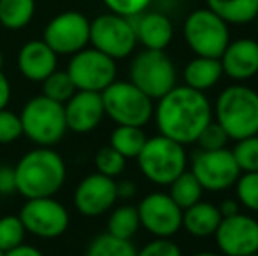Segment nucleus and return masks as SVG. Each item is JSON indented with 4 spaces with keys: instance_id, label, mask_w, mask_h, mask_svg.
<instances>
[{
    "instance_id": "obj_1",
    "label": "nucleus",
    "mask_w": 258,
    "mask_h": 256,
    "mask_svg": "<svg viewBox=\"0 0 258 256\" xmlns=\"http://www.w3.org/2000/svg\"><path fill=\"white\" fill-rule=\"evenodd\" d=\"M153 116L162 135L186 146L195 142L202 130L213 121V106L206 93L186 84H176L158 99Z\"/></svg>"
},
{
    "instance_id": "obj_2",
    "label": "nucleus",
    "mask_w": 258,
    "mask_h": 256,
    "mask_svg": "<svg viewBox=\"0 0 258 256\" xmlns=\"http://www.w3.org/2000/svg\"><path fill=\"white\" fill-rule=\"evenodd\" d=\"M16 172V192L25 198L54 197L67 179V165L58 151L39 146L21 156Z\"/></svg>"
},
{
    "instance_id": "obj_3",
    "label": "nucleus",
    "mask_w": 258,
    "mask_h": 256,
    "mask_svg": "<svg viewBox=\"0 0 258 256\" xmlns=\"http://www.w3.org/2000/svg\"><path fill=\"white\" fill-rule=\"evenodd\" d=\"M216 123L230 140L258 133V92L244 84H232L218 95L213 109Z\"/></svg>"
},
{
    "instance_id": "obj_4",
    "label": "nucleus",
    "mask_w": 258,
    "mask_h": 256,
    "mask_svg": "<svg viewBox=\"0 0 258 256\" xmlns=\"http://www.w3.org/2000/svg\"><path fill=\"white\" fill-rule=\"evenodd\" d=\"M136 160L148 181L158 186H169L186 170L188 156L183 144L160 133L146 140Z\"/></svg>"
},
{
    "instance_id": "obj_5",
    "label": "nucleus",
    "mask_w": 258,
    "mask_h": 256,
    "mask_svg": "<svg viewBox=\"0 0 258 256\" xmlns=\"http://www.w3.org/2000/svg\"><path fill=\"white\" fill-rule=\"evenodd\" d=\"M23 135L37 146H54L67 133L63 104L44 95L30 99L20 113Z\"/></svg>"
},
{
    "instance_id": "obj_6",
    "label": "nucleus",
    "mask_w": 258,
    "mask_h": 256,
    "mask_svg": "<svg viewBox=\"0 0 258 256\" xmlns=\"http://www.w3.org/2000/svg\"><path fill=\"white\" fill-rule=\"evenodd\" d=\"M100 97L105 116L116 125L144 127L153 118V100L130 81H112Z\"/></svg>"
},
{
    "instance_id": "obj_7",
    "label": "nucleus",
    "mask_w": 258,
    "mask_h": 256,
    "mask_svg": "<svg viewBox=\"0 0 258 256\" xmlns=\"http://www.w3.org/2000/svg\"><path fill=\"white\" fill-rule=\"evenodd\" d=\"M183 35L195 55L207 58H220L230 42L228 23L207 7L188 14L183 25Z\"/></svg>"
},
{
    "instance_id": "obj_8",
    "label": "nucleus",
    "mask_w": 258,
    "mask_h": 256,
    "mask_svg": "<svg viewBox=\"0 0 258 256\" xmlns=\"http://www.w3.org/2000/svg\"><path fill=\"white\" fill-rule=\"evenodd\" d=\"M176 67L165 51L144 49L130 63V82L151 100L162 99L176 86Z\"/></svg>"
},
{
    "instance_id": "obj_9",
    "label": "nucleus",
    "mask_w": 258,
    "mask_h": 256,
    "mask_svg": "<svg viewBox=\"0 0 258 256\" xmlns=\"http://www.w3.org/2000/svg\"><path fill=\"white\" fill-rule=\"evenodd\" d=\"M90 44L112 60L130 56L137 44L132 20L114 13L97 16L90 21Z\"/></svg>"
},
{
    "instance_id": "obj_10",
    "label": "nucleus",
    "mask_w": 258,
    "mask_h": 256,
    "mask_svg": "<svg viewBox=\"0 0 258 256\" xmlns=\"http://www.w3.org/2000/svg\"><path fill=\"white\" fill-rule=\"evenodd\" d=\"M67 74L76 90L102 93L112 81H116L118 67L116 60L109 58L95 48H85L74 53L67 65Z\"/></svg>"
},
{
    "instance_id": "obj_11",
    "label": "nucleus",
    "mask_w": 258,
    "mask_h": 256,
    "mask_svg": "<svg viewBox=\"0 0 258 256\" xmlns=\"http://www.w3.org/2000/svg\"><path fill=\"white\" fill-rule=\"evenodd\" d=\"M18 216L25 230L39 239H56L63 235L71 223L67 207L54 197L28 198Z\"/></svg>"
},
{
    "instance_id": "obj_12",
    "label": "nucleus",
    "mask_w": 258,
    "mask_h": 256,
    "mask_svg": "<svg viewBox=\"0 0 258 256\" xmlns=\"http://www.w3.org/2000/svg\"><path fill=\"white\" fill-rule=\"evenodd\" d=\"M191 174L206 192H223L235 185L242 174L230 149H201L191 160Z\"/></svg>"
},
{
    "instance_id": "obj_13",
    "label": "nucleus",
    "mask_w": 258,
    "mask_h": 256,
    "mask_svg": "<svg viewBox=\"0 0 258 256\" xmlns=\"http://www.w3.org/2000/svg\"><path fill=\"white\" fill-rule=\"evenodd\" d=\"M42 41L56 55H74L90 44V20L79 11H63L49 20Z\"/></svg>"
},
{
    "instance_id": "obj_14",
    "label": "nucleus",
    "mask_w": 258,
    "mask_h": 256,
    "mask_svg": "<svg viewBox=\"0 0 258 256\" xmlns=\"http://www.w3.org/2000/svg\"><path fill=\"white\" fill-rule=\"evenodd\" d=\"M141 226L156 239H170L183 226V209L169 197V193L153 192L137 205Z\"/></svg>"
},
{
    "instance_id": "obj_15",
    "label": "nucleus",
    "mask_w": 258,
    "mask_h": 256,
    "mask_svg": "<svg viewBox=\"0 0 258 256\" xmlns=\"http://www.w3.org/2000/svg\"><path fill=\"white\" fill-rule=\"evenodd\" d=\"M214 237L223 256L258 253V219L242 212L223 218Z\"/></svg>"
},
{
    "instance_id": "obj_16",
    "label": "nucleus",
    "mask_w": 258,
    "mask_h": 256,
    "mask_svg": "<svg viewBox=\"0 0 258 256\" xmlns=\"http://www.w3.org/2000/svg\"><path fill=\"white\" fill-rule=\"evenodd\" d=\"M116 200H118L116 181L99 172L83 178L76 186L74 205L79 214L86 218H97L107 212Z\"/></svg>"
},
{
    "instance_id": "obj_17",
    "label": "nucleus",
    "mask_w": 258,
    "mask_h": 256,
    "mask_svg": "<svg viewBox=\"0 0 258 256\" xmlns=\"http://www.w3.org/2000/svg\"><path fill=\"white\" fill-rule=\"evenodd\" d=\"M63 111L67 130H72L79 135L93 132L105 116L100 93L83 92V90H78L63 104Z\"/></svg>"
},
{
    "instance_id": "obj_18",
    "label": "nucleus",
    "mask_w": 258,
    "mask_h": 256,
    "mask_svg": "<svg viewBox=\"0 0 258 256\" xmlns=\"http://www.w3.org/2000/svg\"><path fill=\"white\" fill-rule=\"evenodd\" d=\"M223 74L234 81H248L258 74V41L237 39L228 42L223 55L220 56Z\"/></svg>"
},
{
    "instance_id": "obj_19",
    "label": "nucleus",
    "mask_w": 258,
    "mask_h": 256,
    "mask_svg": "<svg viewBox=\"0 0 258 256\" xmlns=\"http://www.w3.org/2000/svg\"><path fill=\"white\" fill-rule=\"evenodd\" d=\"M58 55L42 39L28 41L18 53V68L28 81L42 82L51 72L56 70Z\"/></svg>"
},
{
    "instance_id": "obj_20",
    "label": "nucleus",
    "mask_w": 258,
    "mask_h": 256,
    "mask_svg": "<svg viewBox=\"0 0 258 256\" xmlns=\"http://www.w3.org/2000/svg\"><path fill=\"white\" fill-rule=\"evenodd\" d=\"M136 30L137 42L144 46L146 49H158L165 51V48L170 44L174 37V25L169 16L163 13H146L136 18H130Z\"/></svg>"
},
{
    "instance_id": "obj_21",
    "label": "nucleus",
    "mask_w": 258,
    "mask_h": 256,
    "mask_svg": "<svg viewBox=\"0 0 258 256\" xmlns=\"http://www.w3.org/2000/svg\"><path fill=\"white\" fill-rule=\"evenodd\" d=\"M221 214L218 205L211 202L199 200L191 207L183 211V226L194 237H211L218 230L221 223Z\"/></svg>"
},
{
    "instance_id": "obj_22",
    "label": "nucleus",
    "mask_w": 258,
    "mask_h": 256,
    "mask_svg": "<svg viewBox=\"0 0 258 256\" xmlns=\"http://www.w3.org/2000/svg\"><path fill=\"white\" fill-rule=\"evenodd\" d=\"M221 75H223V68H221L220 58H207V56H195L186 63L183 70L184 84L202 93L216 86Z\"/></svg>"
},
{
    "instance_id": "obj_23",
    "label": "nucleus",
    "mask_w": 258,
    "mask_h": 256,
    "mask_svg": "<svg viewBox=\"0 0 258 256\" xmlns=\"http://www.w3.org/2000/svg\"><path fill=\"white\" fill-rule=\"evenodd\" d=\"M207 9L227 21L228 25H246L255 21L258 0H206Z\"/></svg>"
},
{
    "instance_id": "obj_24",
    "label": "nucleus",
    "mask_w": 258,
    "mask_h": 256,
    "mask_svg": "<svg viewBox=\"0 0 258 256\" xmlns=\"http://www.w3.org/2000/svg\"><path fill=\"white\" fill-rule=\"evenodd\" d=\"M146 140L148 137L144 133L143 127L118 125V127L112 130L111 137H109V146L128 160V158H137V154L141 153Z\"/></svg>"
},
{
    "instance_id": "obj_25",
    "label": "nucleus",
    "mask_w": 258,
    "mask_h": 256,
    "mask_svg": "<svg viewBox=\"0 0 258 256\" xmlns=\"http://www.w3.org/2000/svg\"><path fill=\"white\" fill-rule=\"evenodd\" d=\"M35 14V0H0V25L7 30L25 28Z\"/></svg>"
},
{
    "instance_id": "obj_26",
    "label": "nucleus",
    "mask_w": 258,
    "mask_h": 256,
    "mask_svg": "<svg viewBox=\"0 0 258 256\" xmlns=\"http://www.w3.org/2000/svg\"><path fill=\"white\" fill-rule=\"evenodd\" d=\"M141 221L139 212L136 205H119L109 214L107 219V233L118 237V239L132 240V237L139 232Z\"/></svg>"
},
{
    "instance_id": "obj_27",
    "label": "nucleus",
    "mask_w": 258,
    "mask_h": 256,
    "mask_svg": "<svg viewBox=\"0 0 258 256\" xmlns=\"http://www.w3.org/2000/svg\"><path fill=\"white\" fill-rule=\"evenodd\" d=\"M202 193H204V188L199 183V179L191 174V170H184L169 185V197L183 211L202 200Z\"/></svg>"
},
{
    "instance_id": "obj_28",
    "label": "nucleus",
    "mask_w": 258,
    "mask_h": 256,
    "mask_svg": "<svg viewBox=\"0 0 258 256\" xmlns=\"http://www.w3.org/2000/svg\"><path fill=\"white\" fill-rule=\"evenodd\" d=\"M86 256H137V249L132 240L118 239L105 232L90 242Z\"/></svg>"
},
{
    "instance_id": "obj_29",
    "label": "nucleus",
    "mask_w": 258,
    "mask_h": 256,
    "mask_svg": "<svg viewBox=\"0 0 258 256\" xmlns=\"http://www.w3.org/2000/svg\"><path fill=\"white\" fill-rule=\"evenodd\" d=\"M76 92L78 90H76L72 79L69 77L67 70H58L56 68L42 81V95L54 100V102L65 104Z\"/></svg>"
},
{
    "instance_id": "obj_30",
    "label": "nucleus",
    "mask_w": 258,
    "mask_h": 256,
    "mask_svg": "<svg viewBox=\"0 0 258 256\" xmlns=\"http://www.w3.org/2000/svg\"><path fill=\"white\" fill-rule=\"evenodd\" d=\"M25 233H27V230H25L20 216H2L0 218V251L7 253V251L23 244Z\"/></svg>"
},
{
    "instance_id": "obj_31",
    "label": "nucleus",
    "mask_w": 258,
    "mask_h": 256,
    "mask_svg": "<svg viewBox=\"0 0 258 256\" xmlns=\"http://www.w3.org/2000/svg\"><path fill=\"white\" fill-rule=\"evenodd\" d=\"M241 172H258V133L235 140L230 149Z\"/></svg>"
},
{
    "instance_id": "obj_32",
    "label": "nucleus",
    "mask_w": 258,
    "mask_h": 256,
    "mask_svg": "<svg viewBox=\"0 0 258 256\" xmlns=\"http://www.w3.org/2000/svg\"><path fill=\"white\" fill-rule=\"evenodd\" d=\"M95 167L99 174H104L107 178H118L126 167V158L121 156L111 146L100 147L95 153Z\"/></svg>"
},
{
    "instance_id": "obj_33",
    "label": "nucleus",
    "mask_w": 258,
    "mask_h": 256,
    "mask_svg": "<svg viewBox=\"0 0 258 256\" xmlns=\"http://www.w3.org/2000/svg\"><path fill=\"white\" fill-rule=\"evenodd\" d=\"M235 193L241 205L258 212V172H242L235 181Z\"/></svg>"
},
{
    "instance_id": "obj_34",
    "label": "nucleus",
    "mask_w": 258,
    "mask_h": 256,
    "mask_svg": "<svg viewBox=\"0 0 258 256\" xmlns=\"http://www.w3.org/2000/svg\"><path fill=\"white\" fill-rule=\"evenodd\" d=\"M228 135L216 121H211L207 127L202 130L201 135L197 137L195 142L199 144V147L204 151H213V149H223L228 144Z\"/></svg>"
},
{
    "instance_id": "obj_35",
    "label": "nucleus",
    "mask_w": 258,
    "mask_h": 256,
    "mask_svg": "<svg viewBox=\"0 0 258 256\" xmlns=\"http://www.w3.org/2000/svg\"><path fill=\"white\" fill-rule=\"evenodd\" d=\"M21 135H23V128H21L20 114L13 113L7 107L0 109V144L16 142Z\"/></svg>"
},
{
    "instance_id": "obj_36",
    "label": "nucleus",
    "mask_w": 258,
    "mask_h": 256,
    "mask_svg": "<svg viewBox=\"0 0 258 256\" xmlns=\"http://www.w3.org/2000/svg\"><path fill=\"white\" fill-rule=\"evenodd\" d=\"M111 13L123 18H136L150 7L151 0H102Z\"/></svg>"
},
{
    "instance_id": "obj_37",
    "label": "nucleus",
    "mask_w": 258,
    "mask_h": 256,
    "mask_svg": "<svg viewBox=\"0 0 258 256\" xmlns=\"http://www.w3.org/2000/svg\"><path fill=\"white\" fill-rule=\"evenodd\" d=\"M137 256H183L179 246L170 239H156L148 242L143 249L137 251Z\"/></svg>"
},
{
    "instance_id": "obj_38",
    "label": "nucleus",
    "mask_w": 258,
    "mask_h": 256,
    "mask_svg": "<svg viewBox=\"0 0 258 256\" xmlns=\"http://www.w3.org/2000/svg\"><path fill=\"white\" fill-rule=\"evenodd\" d=\"M16 193V172L14 167L0 165V195Z\"/></svg>"
},
{
    "instance_id": "obj_39",
    "label": "nucleus",
    "mask_w": 258,
    "mask_h": 256,
    "mask_svg": "<svg viewBox=\"0 0 258 256\" xmlns=\"http://www.w3.org/2000/svg\"><path fill=\"white\" fill-rule=\"evenodd\" d=\"M116 193H118V198H123V200H128V198H134L137 193V186L136 183L132 181H119L116 183Z\"/></svg>"
},
{
    "instance_id": "obj_40",
    "label": "nucleus",
    "mask_w": 258,
    "mask_h": 256,
    "mask_svg": "<svg viewBox=\"0 0 258 256\" xmlns=\"http://www.w3.org/2000/svg\"><path fill=\"white\" fill-rule=\"evenodd\" d=\"M11 100V82L7 75L0 70V109H6Z\"/></svg>"
},
{
    "instance_id": "obj_41",
    "label": "nucleus",
    "mask_w": 258,
    "mask_h": 256,
    "mask_svg": "<svg viewBox=\"0 0 258 256\" xmlns=\"http://www.w3.org/2000/svg\"><path fill=\"white\" fill-rule=\"evenodd\" d=\"M4 256H44V254H42L41 249H37V247L28 246V244H20V246H16L14 249L7 251Z\"/></svg>"
},
{
    "instance_id": "obj_42",
    "label": "nucleus",
    "mask_w": 258,
    "mask_h": 256,
    "mask_svg": "<svg viewBox=\"0 0 258 256\" xmlns=\"http://www.w3.org/2000/svg\"><path fill=\"white\" fill-rule=\"evenodd\" d=\"M218 209H220L221 218H228V216H234V214H237V212H241V211H239V202L232 200V198L223 200L220 205H218Z\"/></svg>"
},
{
    "instance_id": "obj_43",
    "label": "nucleus",
    "mask_w": 258,
    "mask_h": 256,
    "mask_svg": "<svg viewBox=\"0 0 258 256\" xmlns=\"http://www.w3.org/2000/svg\"><path fill=\"white\" fill-rule=\"evenodd\" d=\"M191 256H221V254H216V253H209V251H202V253H195Z\"/></svg>"
},
{
    "instance_id": "obj_44",
    "label": "nucleus",
    "mask_w": 258,
    "mask_h": 256,
    "mask_svg": "<svg viewBox=\"0 0 258 256\" xmlns=\"http://www.w3.org/2000/svg\"><path fill=\"white\" fill-rule=\"evenodd\" d=\"M2 67H4V55H2V51H0V70H2Z\"/></svg>"
},
{
    "instance_id": "obj_45",
    "label": "nucleus",
    "mask_w": 258,
    "mask_h": 256,
    "mask_svg": "<svg viewBox=\"0 0 258 256\" xmlns=\"http://www.w3.org/2000/svg\"><path fill=\"white\" fill-rule=\"evenodd\" d=\"M255 25H256V32H258V14H256V18H255Z\"/></svg>"
},
{
    "instance_id": "obj_46",
    "label": "nucleus",
    "mask_w": 258,
    "mask_h": 256,
    "mask_svg": "<svg viewBox=\"0 0 258 256\" xmlns=\"http://www.w3.org/2000/svg\"><path fill=\"white\" fill-rule=\"evenodd\" d=\"M246 256H258V253H251V254H246Z\"/></svg>"
},
{
    "instance_id": "obj_47",
    "label": "nucleus",
    "mask_w": 258,
    "mask_h": 256,
    "mask_svg": "<svg viewBox=\"0 0 258 256\" xmlns=\"http://www.w3.org/2000/svg\"><path fill=\"white\" fill-rule=\"evenodd\" d=\"M4 254H6V253H4V251H0V256H4Z\"/></svg>"
}]
</instances>
